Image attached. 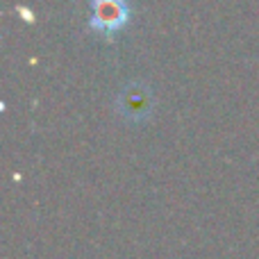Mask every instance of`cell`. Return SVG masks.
<instances>
[{
	"label": "cell",
	"mask_w": 259,
	"mask_h": 259,
	"mask_svg": "<svg viewBox=\"0 0 259 259\" xmlns=\"http://www.w3.org/2000/svg\"><path fill=\"white\" fill-rule=\"evenodd\" d=\"M132 21L130 0H89V30L105 41H114Z\"/></svg>",
	"instance_id": "obj_1"
},
{
	"label": "cell",
	"mask_w": 259,
	"mask_h": 259,
	"mask_svg": "<svg viewBox=\"0 0 259 259\" xmlns=\"http://www.w3.org/2000/svg\"><path fill=\"white\" fill-rule=\"evenodd\" d=\"M152 107H155V98L148 84H127L123 91L116 96V109L125 121H146L150 118Z\"/></svg>",
	"instance_id": "obj_2"
}]
</instances>
